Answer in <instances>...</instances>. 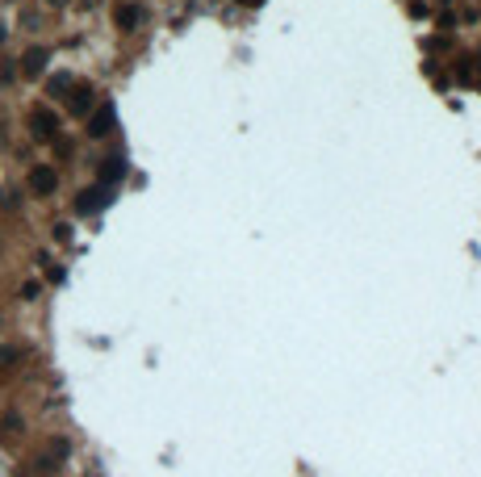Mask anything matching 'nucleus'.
<instances>
[{"label":"nucleus","instance_id":"obj_9","mask_svg":"<svg viewBox=\"0 0 481 477\" xmlns=\"http://www.w3.org/2000/svg\"><path fill=\"white\" fill-rule=\"evenodd\" d=\"M67 88H72V76H67V72H59V76L46 80V92H50V96H67Z\"/></svg>","mask_w":481,"mask_h":477},{"label":"nucleus","instance_id":"obj_10","mask_svg":"<svg viewBox=\"0 0 481 477\" xmlns=\"http://www.w3.org/2000/svg\"><path fill=\"white\" fill-rule=\"evenodd\" d=\"M456 80H464V84L473 80V59H460V67H456Z\"/></svg>","mask_w":481,"mask_h":477},{"label":"nucleus","instance_id":"obj_11","mask_svg":"<svg viewBox=\"0 0 481 477\" xmlns=\"http://www.w3.org/2000/svg\"><path fill=\"white\" fill-rule=\"evenodd\" d=\"M239 5H243V9H259V5H264V0H239Z\"/></svg>","mask_w":481,"mask_h":477},{"label":"nucleus","instance_id":"obj_8","mask_svg":"<svg viewBox=\"0 0 481 477\" xmlns=\"http://www.w3.org/2000/svg\"><path fill=\"white\" fill-rule=\"evenodd\" d=\"M142 17H147V13H142V5H134V0H130V5H122V9L114 13V25H118V30H138V25H142Z\"/></svg>","mask_w":481,"mask_h":477},{"label":"nucleus","instance_id":"obj_3","mask_svg":"<svg viewBox=\"0 0 481 477\" xmlns=\"http://www.w3.org/2000/svg\"><path fill=\"white\" fill-rule=\"evenodd\" d=\"M114 197H109V189H84V193H76V214H96V209H105Z\"/></svg>","mask_w":481,"mask_h":477},{"label":"nucleus","instance_id":"obj_13","mask_svg":"<svg viewBox=\"0 0 481 477\" xmlns=\"http://www.w3.org/2000/svg\"><path fill=\"white\" fill-rule=\"evenodd\" d=\"M46 5H55V9H59V5H67V0H46Z\"/></svg>","mask_w":481,"mask_h":477},{"label":"nucleus","instance_id":"obj_2","mask_svg":"<svg viewBox=\"0 0 481 477\" xmlns=\"http://www.w3.org/2000/svg\"><path fill=\"white\" fill-rule=\"evenodd\" d=\"M59 189V172L50 168V164H38V168H30V193H38V197H50Z\"/></svg>","mask_w":481,"mask_h":477},{"label":"nucleus","instance_id":"obj_5","mask_svg":"<svg viewBox=\"0 0 481 477\" xmlns=\"http://www.w3.org/2000/svg\"><path fill=\"white\" fill-rule=\"evenodd\" d=\"M96 176H100V184H105V189H114V184L126 176V155H105V159H100V168H96Z\"/></svg>","mask_w":481,"mask_h":477},{"label":"nucleus","instance_id":"obj_4","mask_svg":"<svg viewBox=\"0 0 481 477\" xmlns=\"http://www.w3.org/2000/svg\"><path fill=\"white\" fill-rule=\"evenodd\" d=\"M114 122H118V114H114V105L105 100V105H96V114L88 118V138H105L114 130Z\"/></svg>","mask_w":481,"mask_h":477},{"label":"nucleus","instance_id":"obj_14","mask_svg":"<svg viewBox=\"0 0 481 477\" xmlns=\"http://www.w3.org/2000/svg\"><path fill=\"white\" fill-rule=\"evenodd\" d=\"M5 38H9V34H5V25H0V46H5Z\"/></svg>","mask_w":481,"mask_h":477},{"label":"nucleus","instance_id":"obj_1","mask_svg":"<svg viewBox=\"0 0 481 477\" xmlns=\"http://www.w3.org/2000/svg\"><path fill=\"white\" fill-rule=\"evenodd\" d=\"M30 134H34L38 142H50V138L59 134V114L46 109V105H38V109L30 114Z\"/></svg>","mask_w":481,"mask_h":477},{"label":"nucleus","instance_id":"obj_12","mask_svg":"<svg viewBox=\"0 0 481 477\" xmlns=\"http://www.w3.org/2000/svg\"><path fill=\"white\" fill-rule=\"evenodd\" d=\"M80 5H84V9H92V5H100V0H80Z\"/></svg>","mask_w":481,"mask_h":477},{"label":"nucleus","instance_id":"obj_7","mask_svg":"<svg viewBox=\"0 0 481 477\" xmlns=\"http://www.w3.org/2000/svg\"><path fill=\"white\" fill-rule=\"evenodd\" d=\"M46 59H50L46 46H30L25 55H21V76H42L46 72Z\"/></svg>","mask_w":481,"mask_h":477},{"label":"nucleus","instance_id":"obj_6","mask_svg":"<svg viewBox=\"0 0 481 477\" xmlns=\"http://www.w3.org/2000/svg\"><path fill=\"white\" fill-rule=\"evenodd\" d=\"M92 96H96L92 84H72V88H67V109H72L76 118H84V114L92 109Z\"/></svg>","mask_w":481,"mask_h":477}]
</instances>
